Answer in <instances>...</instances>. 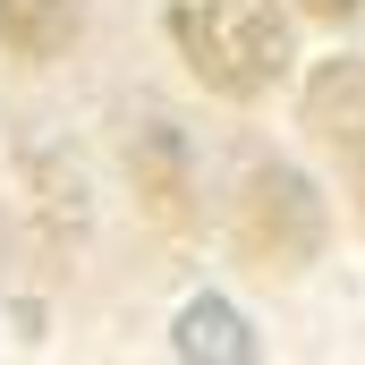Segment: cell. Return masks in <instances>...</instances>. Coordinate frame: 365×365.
I'll use <instances>...</instances> for the list:
<instances>
[{
	"mask_svg": "<svg viewBox=\"0 0 365 365\" xmlns=\"http://www.w3.org/2000/svg\"><path fill=\"white\" fill-rule=\"evenodd\" d=\"M170 43L221 102H255L289 68V26L272 0H170Z\"/></svg>",
	"mask_w": 365,
	"mask_h": 365,
	"instance_id": "6da1fadb",
	"label": "cell"
},
{
	"mask_svg": "<svg viewBox=\"0 0 365 365\" xmlns=\"http://www.w3.org/2000/svg\"><path fill=\"white\" fill-rule=\"evenodd\" d=\"M230 247L255 272H306L323 255V195L289 162H247L238 204H230Z\"/></svg>",
	"mask_w": 365,
	"mask_h": 365,
	"instance_id": "7a4b0ae2",
	"label": "cell"
},
{
	"mask_svg": "<svg viewBox=\"0 0 365 365\" xmlns=\"http://www.w3.org/2000/svg\"><path fill=\"white\" fill-rule=\"evenodd\" d=\"M306 128L331 145V162L365 212V60H323L306 77Z\"/></svg>",
	"mask_w": 365,
	"mask_h": 365,
	"instance_id": "3957f363",
	"label": "cell"
},
{
	"mask_svg": "<svg viewBox=\"0 0 365 365\" xmlns=\"http://www.w3.org/2000/svg\"><path fill=\"white\" fill-rule=\"evenodd\" d=\"M128 179H136V195H145L153 221L187 230V145H179L170 119H145V128H136V145H128Z\"/></svg>",
	"mask_w": 365,
	"mask_h": 365,
	"instance_id": "277c9868",
	"label": "cell"
},
{
	"mask_svg": "<svg viewBox=\"0 0 365 365\" xmlns=\"http://www.w3.org/2000/svg\"><path fill=\"white\" fill-rule=\"evenodd\" d=\"M77 34V0H0V51L9 60H51Z\"/></svg>",
	"mask_w": 365,
	"mask_h": 365,
	"instance_id": "5b68a950",
	"label": "cell"
},
{
	"mask_svg": "<svg viewBox=\"0 0 365 365\" xmlns=\"http://www.w3.org/2000/svg\"><path fill=\"white\" fill-rule=\"evenodd\" d=\"M179 349H195V357H204V349H221V357H247V340H238V314H230V306H187V340Z\"/></svg>",
	"mask_w": 365,
	"mask_h": 365,
	"instance_id": "8992f818",
	"label": "cell"
},
{
	"mask_svg": "<svg viewBox=\"0 0 365 365\" xmlns=\"http://www.w3.org/2000/svg\"><path fill=\"white\" fill-rule=\"evenodd\" d=\"M306 17H357V0H297Z\"/></svg>",
	"mask_w": 365,
	"mask_h": 365,
	"instance_id": "52a82bcc",
	"label": "cell"
}]
</instances>
